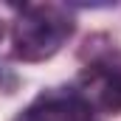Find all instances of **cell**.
Segmentation results:
<instances>
[{
    "mask_svg": "<svg viewBox=\"0 0 121 121\" xmlns=\"http://www.w3.org/2000/svg\"><path fill=\"white\" fill-rule=\"evenodd\" d=\"M73 34L70 17H65L54 6L26 9L14 23V54L20 59H48L62 48V42Z\"/></svg>",
    "mask_w": 121,
    "mask_h": 121,
    "instance_id": "1",
    "label": "cell"
},
{
    "mask_svg": "<svg viewBox=\"0 0 121 121\" xmlns=\"http://www.w3.org/2000/svg\"><path fill=\"white\" fill-rule=\"evenodd\" d=\"M20 121H99L93 101L79 90H45L31 101Z\"/></svg>",
    "mask_w": 121,
    "mask_h": 121,
    "instance_id": "2",
    "label": "cell"
},
{
    "mask_svg": "<svg viewBox=\"0 0 121 121\" xmlns=\"http://www.w3.org/2000/svg\"><path fill=\"white\" fill-rule=\"evenodd\" d=\"M96 96L99 104L107 110H121V68H101L96 70Z\"/></svg>",
    "mask_w": 121,
    "mask_h": 121,
    "instance_id": "3",
    "label": "cell"
}]
</instances>
